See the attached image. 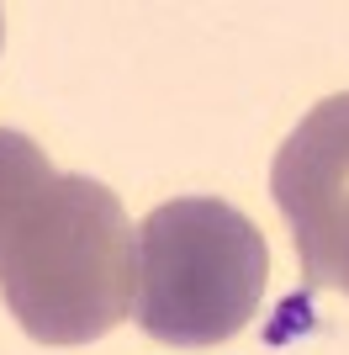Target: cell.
<instances>
[{
    "label": "cell",
    "instance_id": "1",
    "mask_svg": "<svg viewBox=\"0 0 349 355\" xmlns=\"http://www.w3.org/2000/svg\"><path fill=\"white\" fill-rule=\"evenodd\" d=\"M0 297L37 345H90L138 308V234L90 175H53L0 239Z\"/></svg>",
    "mask_w": 349,
    "mask_h": 355
},
{
    "label": "cell",
    "instance_id": "3",
    "mask_svg": "<svg viewBox=\"0 0 349 355\" xmlns=\"http://www.w3.org/2000/svg\"><path fill=\"white\" fill-rule=\"evenodd\" d=\"M270 196L296 239L307 292L349 297V90L318 101L270 164Z\"/></svg>",
    "mask_w": 349,
    "mask_h": 355
},
{
    "label": "cell",
    "instance_id": "4",
    "mask_svg": "<svg viewBox=\"0 0 349 355\" xmlns=\"http://www.w3.org/2000/svg\"><path fill=\"white\" fill-rule=\"evenodd\" d=\"M53 175H58V170L48 164V154L32 144L27 133H16V128H0V239H6L11 218L27 207V202L43 191Z\"/></svg>",
    "mask_w": 349,
    "mask_h": 355
},
{
    "label": "cell",
    "instance_id": "2",
    "mask_svg": "<svg viewBox=\"0 0 349 355\" xmlns=\"http://www.w3.org/2000/svg\"><path fill=\"white\" fill-rule=\"evenodd\" d=\"M270 282V244L217 196H174L138 228V329L202 350L244 334Z\"/></svg>",
    "mask_w": 349,
    "mask_h": 355
}]
</instances>
